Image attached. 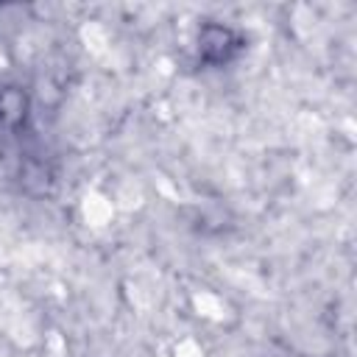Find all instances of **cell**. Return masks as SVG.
<instances>
[{
	"mask_svg": "<svg viewBox=\"0 0 357 357\" xmlns=\"http://www.w3.org/2000/svg\"><path fill=\"white\" fill-rule=\"evenodd\" d=\"M245 50V36L223 22V20H204L195 28V59L209 70H220L234 64Z\"/></svg>",
	"mask_w": 357,
	"mask_h": 357,
	"instance_id": "1",
	"label": "cell"
},
{
	"mask_svg": "<svg viewBox=\"0 0 357 357\" xmlns=\"http://www.w3.org/2000/svg\"><path fill=\"white\" fill-rule=\"evenodd\" d=\"M31 117V95L20 84H3L0 86V128L17 134L28 126Z\"/></svg>",
	"mask_w": 357,
	"mask_h": 357,
	"instance_id": "2",
	"label": "cell"
}]
</instances>
